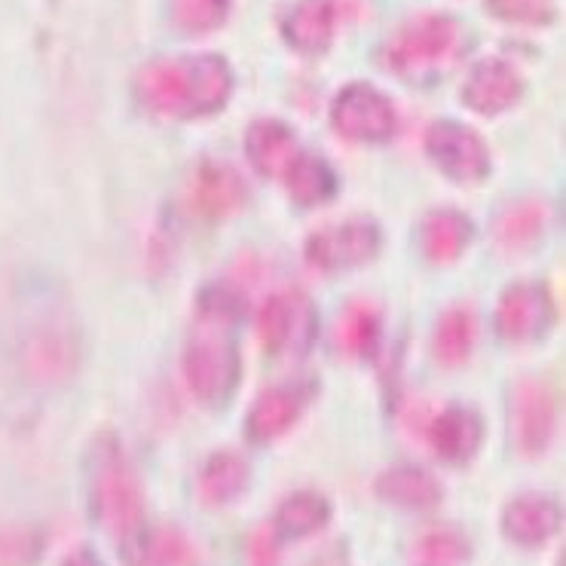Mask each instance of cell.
<instances>
[{"label":"cell","instance_id":"7","mask_svg":"<svg viewBox=\"0 0 566 566\" xmlns=\"http://www.w3.org/2000/svg\"><path fill=\"white\" fill-rule=\"evenodd\" d=\"M426 150H429L434 166L460 185H478L488 178V145L481 142V135L469 126H462V123H453V119L434 123L426 133Z\"/></svg>","mask_w":566,"mask_h":566},{"label":"cell","instance_id":"29","mask_svg":"<svg viewBox=\"0 0 566 566\" xmlns=\"http://www.w3.org/2000/svg\"><path fill=\"white\" fill-rule=\"evenodd\" d=\"M420 557L429 566H457L469 557V542L450 527L429 530L420 539Z\"/></svg>","mask_w":566,"mask_h":566},{"label":"cell","instance_id":"1","mask_svg":"<svg viewBox=\"0 0 566 566\" xmlns=\"http://www.w3.org/2000/svg\"><path fill=\"white\" fill-rule=\"evenodd\" d=\"M135 95L157 117H209L230 102L233 71L221 55H166L138 71Z\"/></svg>","mask_w":566,"mask_h":566},{"label":"cell","instance_id":"30","mask_svg":"<svg viewBox=\"0 0 566 566\" xmlns=\"http://www.w3.org/2000/svg\"><path fill=\"white\" fill-rule=\"evenodd\" d=\"M40 552L38 533L28 530H7L0 533V566H25Z\"/></svg>","mask_w":566,"mask_h":566},{"label":"cell","instance_id":"23","mask_svg":"<svg viewBox=\"0 0 566 566\" xmlns=\"http://www.w3.org/2000/svg\"><path fill=\"white\" fill-rule=\"evenodd\" d=\"M249 488V462L239 453H214L199 474V496L209 505H224Z\"/></svg>","mask_w":566,"mask_h":566},{"label":"cell","instance_id":"28","mask_svg":"<svg viewBox=\"0 0 566 566\" xmlns=\"http://www.w3.org/2000/svg\"><path fill=\"white\" fill-rule=\"evenodd\" d=\"M484 7L509 25L542 28L554 22V0H484Z\"/></svg>","mask_w":566,"mask_h":566},{"label":"cell","instance_id":"5","mask_svg":"<svg viewBox=\"0 0 566 566\" xmlns=\"http://www.w3.org/2000/svg\"><path fill=\"white\" fill-rule=\"evenodd\" d=\"M258 334L270 356H303L316 343V306L303 291H279L258 316Z\"/></svg>","mask_w":566,"mask_h":566},{"label":"cell","instance_id":"15","mask_svg":"<svg viewBox=\"0 0 566 566\" xmlns=\"http://www.w3.org/2000/svg\"><path fill=\"white\" fill-rule=\"evenodd\" d=\"M245 154H249L251 166L261 175H266V178H285L303 150L285 123H279V119H258V123H251L249 135H245Z\"/></svg>","mask_w":566,"mask_h":566},{"label":"cell","instance_id":"3","mask_svg":"<svg viewBox=\"0 0 566 566\" xmlns=\"http://www.w3.org/2000/svg\"><path fill=\"white\" fill-rule=\"evenodd\" d=\"M90 502L95 521L119 545L145 530V490L114 438H102L93 450Z\"/></svg>","mask_w":566,"mask_h":566},{"label":"cell","instance_id":"13","mask_svg":"<svg viewBox=\"0 0 566 566\" xmlns=\"http://www.w3.org/2000/svg\"><path fill=\"white\" fill-rule=\"evenodd\" d=\"M310 396H313V386H301V382L266 389L249 413L251 441L266 444V441L282 438L294 422L301 420L303 408L310 405Z\"/></svg>","mask_w":566,"mask_h":566},{"label":"cell","instance_id":"4","mask_svg":"<svg viewBox=\"0 0 566 566\" xmlns=\"http://www.w3.org/2000/svg\"><path fill=\"white\" fill-rule=\"evenodd\" d=\"M462 22L444 13H422L382 43V67L405 80H426L460 53Z\"/></svg>","mask_w":566,"mask_h":566},{"label":"cell","instance_id":"6","mask_svg":"<svg viewBox=\"0 0 566 566\" xmlns=\"http://www.w3.org/2000/svg\"><path fill=\"white\" fill-rule=\"evenodd\" d=\"M331 123L349 142L380 145V142H389L396 135L398 117L392 102L380 90H374L370 83H349L334 98Z\"/></svg>","mask_w":566,"mask_h":566},{"label":"cell","instance_id":"31","mask_svg":"<svg viewBox=\"0 0 566 566\" xmlns=\"http://www.w3.org/2000/svg\"><path fill=\"white\" fill-rule=\"evenodd\" d=\"M249 564L251 566H279L276 533L261 527L249 542Z\"/></svg>","mask_w":566,"mask_h":566},{"label":"cell","instance_id":"33","mask_svg":"<svg viewBox=\"0 0 566 566\" xmlns=\"http://www.w3.org/2000/svg\"><path fill=\"white\" fill-rule=\"evenodd\" d=\"M65 566H105V564H102V560H98L93 552H77L67 557Z\"/></svg>","mask_w":566,"mask_h":566},{"label":"cell","instance_id":"12","mask_svg":"<svg viewBox=\"0 0 566 566\" xmlns=\"http://www.w3.org/2000/svg\"><path fill=\"white\" fill-rule=\"evenodd\" d=\"M552 301L536 285H512L496 306V328L512 343L539 340L552 328Z\"/></svg>","mask_w":566,"mask_h":566},{"label":"cell","instance_id":"24","mask_svg":"<svg viewBox=\"0 0 566 566\" xmlns=\"http://www.w3.org/2000/svg\"><path fill=\"white\" fill-rule=\"evenodd\" d=\"M285 187H289L291 199L297 206H318L325 199L334 197L337 190V175L331 171V166L322 157H313V154H301L297 163L291 166L289 175L282 178Z\"/></svg>","mask_w":566,"mask_h":566},{"label":"cell","instance_id":"18","mask_svg":"<svg viewBox=\"0 0 566 566\" xmlns=\"http://www.w3.org/2000/svg\"><path fill=\"white\" fill-rule=\"evenodd\" d=\"M129 566H197V552L178 527H145L123 542Z\"/></svg>","mask_w":566,"mask_h":566},{"label":"cell","instance_id":"16","mask_svg":"<svg viewBox=\"0 0 566 566\" xmlns=\"http://www.w3.org/2000/svg\"><path fill=\"white\" fill-rule=\"evenodd\" d=\"M560 527V509L557 502L548 500V496H517L514 502H509V509L502 514V530L505 536L517 545H542L548 542Z\"/></svg>","mask_w":566,"mask_h":566},{"label":"cell","instance_id":"21","mask_svg":"<svg viewBox=\"0 0 566 566\" xmlns=\"http://www.w3.org/2000/svg\"><path fill=\"white\" fill-rule=\"evenodd\" d=\"M545 230V206L539 199H517L493 224V237L505 251H524L530 249Z\"/></svg>","mask_w":566,"mask_h":566},{"label":"cell","instance_id":"17","mask_svg":"<svg viewBox=\"0 0 566 566\" xmlns=\"http://www.w3.org/2000/svg\"><path fill=\"white\" fill-rule=\"evenodd\" d=\"M484 426L469 408H448L429 426V444L444 462H469L481 448Z\"/></svg>","mask_w":566,"mask_h":566},{"label":"cell","instance_id":"22","mask_svg":"<svg viewBox=\"0 0 566 566\" xmlns=\"http://www.w3.org/2000/svg\"><path fill=\"white\" fill-rule=\"evenodd\" d=\"M328 521V500L322 493H313V490H301V493H294V496H289V500L279 505L276 530L273 533L285 536V539H303V536L318 533Z\"/></svg>","mask_w":566,"mask_h":566},{"label":"cell","instance_id":"25","mask_svg":"<svg viewBox=\"0 0 566 566\" xmlns=\"http://www.w3.org/2000/svg\"><path fill=\"white\" fill-rule=\"evenodd\" d=\"M474 334H478V325H474L472 310L465 306H453L448 310L438 328H434V356L444 365H462L474 346Z\"/></svg>","mask_w":566,"mask_h":566},{"label":"cell","instance_id":"14","mask_svg":"<svg viewBox=\"0 0 566 566\" xmlns=\"http://www.w3.org/2000/svg\"><path fill=\"white\" fill-rule=\"evenodd\" d=\"M337 31V0H297L282 22V34L303 55L328 53Z\"/></svg>","mask_w":566,"mask_h":566},{"label":"cell","instance_id":"9","mask_svg":"<svg viewBox=\"0 0 566 566\" xmlns=\"http://www.w3.org/2000/svg\"><path fill=\"white\" fill-rule=\"evenodd\" d=\"M249 190L237 171L224 163H202L185 187V206L190 214L221 221L245 209Z\"/></svg>","mask_w":566,"mask_h":566},{"label":"cell","instance_id":"8","mask_svg":"<svg viewBox=\"0 0 566 566\" xmlns=\"http://www.w3.org/2000/svg\"><path fill=\"white\" fill-rule=\"evenodd\" d=\"M380 251V230L370 221H343L322 227L306 239V261L325 273H340L353 266L368 264Z\"/></svg>","mask_w":566,"mask_h":566},{"label":"cell","instance_id":"27","mask_svg":"<svg viewBox=\"0 0 566 566\" xmlns=\"http://www.w3.org/2000/svg\"><path fill=\"white\" fill-rule=\"evenodd\" d=\"M230 13V0H171V15L187 34H209L221 28Z\"/></svg>","mask_w":566,"mask_h":566},{"label":"cell","instance_id":"32","mask_svg":"<svg viewBox=\"0 0 566 566\" xmlns=\"http://www.w3.org/2000/svg\"><path fill=\"white\" fill-rule=\"evenodd\" d=\"M306 566H349V560H346V554L340 548H331V552H325L322 557H316L313 564Z\"/></svg>","mask_w":566,"mask_h":566},{"label":"cell","instance_id":"2","mask_svg":"<svg viewBox=\"0 0 566 566\" xmlns=\"http://www.w3.org/2000/svg\"><path fill=\"white\" fill-rule=\"evenodd\" d=\"M239 306L227 291H209L185 349V380L202 408H224L242 374L237 349Z\"/></svg>","mask_w":566,"mask_h":566},{"label":"cell","instance_id":"19","mask_svg":"<svg viewBox=\"0 0 566 566\" xmlns=\"http://www.w3.org/2000/svg\"><path fill=\"white\" fill-rule=\"evenodd\" d=\"M474 230L472 221L460 214V211H432L420 227V245L422 254H426V261L429 264H453L457 258H460L462 251L469 249V242H472Z\"/></svg>","mask_w":566,"mask_h":566},{"label":"cell","instance_id":"10","mask_svg":"<svg viewBox=\"0 0 566 566\" xmlns=\"http://www.w3.org/2000/svg\"><path fill=\"white\" fill-rule=\"evenodd\" d=\"M514 444L527 457H539L554 434V396L542 380H521L512 396Z\"/></svg>","mask_w":566,"mask_h":566},{"label":"cell","instance_id":"11","mask_svg":"<svg viewBox=\"0 0 566 566\" xmlns=\"http://www.w3.org/2000/svg\"><path fill=\"white\" fill-rule=\"evenodd\" d=\"M524 95V77L517 74V67H512L502 59H484L472 67V74L462 86V102L474 114H502L521 102Z\"/></svg>","mask_w":566,"mask_h":566},{"label":"cell","instance_id":"20","mask_svg":"<svg viewBox=\"0 0 566 566\" xmlns=\"http://www.w3.org/2000/svg\"><path fill=\"white\" fill-rule=\"evenodd\" d=\"M377 493L382 500L401 505V509H432L441 500V484L432 474L417 465H396L380 474Z\"/></svg>","mask_w":566,"mask_h":566},{"label":"cell","instance_id":"26","mask_svg":"<svg viewBox=\"0 0 566 566\" xmlns=\"http://www.w3.org/2000/svg\"><path fill=\"white\" fill-rule=\"evenodd\" d=\"M380 340V316L365 303H356L343 313L340 328H337V343L349 356H370L374 346Z\"/></svg>","mask_w":566,"mask_h":566}]
</instances>
